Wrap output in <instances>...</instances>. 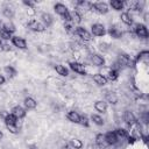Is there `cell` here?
I'll list each match as a JSON object with an SVG mask.
<instances>
[{
  "instance_id": "cell-28",
  "label": "cell",
  "mask_w": 149,
  "mask_h": 149,
  "mask_svg": "<svg viewBox=\"0 0 149 149\" xmlns=\"http://www.w3.org/2000/svg\"><path fill=\"white\" fill-rule=\"evenodd\" d=\"M70 17H71V22H74V23H80L81 22V15L79 14L78 10L70 12Z\"/></svg>"
},
{
  "instance_id": "cell-19",
  "label": "cell",
  "mask_w": 149,
  "mask_h": 149,
  "mask_svg": "<svg viewBox=\"0 0 149 149\" xmlns=\"http://www.w3.org/2000/svg\"><path fill=\"white\" fill-rule=\"evenodd\" d=\"M93 81H94L97 85H99V86H105V85L107 84V79H106L104 76H101L100 73L93 74Z\"/></svg>"
},
{
  "instance_id": "cell-12",
  "label": "cell",
  "mask_w": 149,
  "mask_h": 149,
  "mask_svg": "<svg viewBox=\"0 0 149 149\" xmlns=\"http://www.w3.org/2000/svg\"><path fill=\"white\" fill-rule=\"evenodd\" d=\"M104 135H105V142L108 146H114V144H116L119 142V139L116 137V135H115L114 132H107Z\"/></svg>"
},
{
  "instance_id": "cell-38",
  "label": "cell",
  "mask_w": 149,
  "mask_h": 149,
  "mask_svg": "<svg viewBox=\"0 0 149 149\" xmlns=\"http://www.w3.org/2000/svg\"><path fill=\"white\" fill-rule=\"evenodd\" d=\"M6 127H7L8 132L12 133V134H17L19 133V128H17L16 125H6Z\"/></svg>"
},
{
  "instance_id": "cell-15",
  "label": "cell",
  "mask_w": 149,
  "mask_h": 149,
  "mask_svg": "<svg viewBox=\"0 0 149 149\" xmlns=\"http://www.w3.org/2000/svg\"><path fill=\"white\" fill-rule=\"evenodd\" d=\"M66 118H68L69 121H71V122H73V123H79L80 114H79L78 112H76V111H70V112H68Z\"/></svg>"
},
{
  "instance_id": "cell-37",
  "label": "cell",
  "mask_w": 149,
  "mask_h": 149,
  "mask_svg": "<svg viewBox=\"0 0 149 149\" xmlns=\"http://www.w3.org/2000/svg\"><path fill=\"white\" fill-rule=\"evenodd\" d=\"M79 123L84 127H88L90 126V121H88V118L86 115H80V120H79Z\"/></svg>"
},
{
  "instance_id": "cell-43",
  "label": "cell",
  "mask_w": 149,
  "mask_h": 149,
  "mask_svg": "<svg viewBox=\"0 0 149 149\" xmlns=\"http://www.w3.org/2000/svg\"><path fill=\"white\" fill-rule=\"evenodd\" d=\"M127 140H128V143H129V144H133V143L135 142V140H136V139H135L134 136H130V135H129V136L127 137Z\"/></svg>"
},
{
  "instance_id": "cell-46",
  "label": "cell",
  "mask_w": 149,
  "mask_h": 149,
  "mask_svg": "<svg viewBox=\"0 0 149 149\" xmlns=\"http://www.w3.org/2000/svg\"><path fill=\"white\" fill-rule=\"evenodd\" d=\"M5 81H6V78L2 76V74H0V85H2V84H5Z\"/></svg>"
},
{
  "instance_id": "cell-39",
  "label": "cell",
  "mask_w": 149,
  "mask_h": 149,
  "mask_svg": "<svg viewBox=\"0 0 149 149\" xmlns=\"http://www.w3.org/2000/svg\"><path fill=\"white\" fill-rule=\"evenodd\" d=\"M0 49L3 50V51H12V50H13V48H12L9 44H2V45L0 47Z\"/></svg>"
},
{
  "instance_id": "cell-31",
  "label": "cell",
  "mask_w": 149,
  "mask_h": 149,
  "mask_svg": "<svg viewBox=\"0 0 149 149\" xmlns=\"http://www.w3.org/2000/svg\"><path fill=\"white\" fill-rule=\"evenodd\" d=\"M148 58H149V51H147V50H143V51H141L137 56H136V59H135V62H142V61H148Z\"/></svg>"
},
{
  "instance_id": "cell-32",
  "label": "cell",
  "mask_w": 149,
  "mask_h": 149,
  "mask_svg": "<svg viewBox=\"0 0 149 149\" xmlns=\"http://www.w3.org/2000/svg\"><path fill=\"white\" fill-rule=\"evenodd\" d=\"M95 143H97L99 147L105 148V147L107 146V143L105 142V135H104V134H98V135L95 136Z\"/></svg>"
},
{
  "instance_id": "cell-35",
  "label": "cell",
  "mask_w": 149,
  "mask_h": 149,
  "mask_svg": "<svg viewBox=\"0 0 149 149\" xmlns=\"http://www.w3.org/2000/svg\"><path fill=\"white\" fill-rule=\"evenodd\" d=\"M2 28L5 29V30H7L8 33H10V34H13L16 29H15V26L12 23V22H5L3 24H2Z\"/></svg>"
},
{
  "instance_id": "cell-1",
  "label": "cell",
  "mask_w": 149,
  "mask_h": 149,
  "mask_svg": "<svg viewBox=\"0 0 149 149\" xmlns=\"http://www.w3.org/2000/svg\"><path fill=\"white\" fill-rule=\"evenodd\" d=\"M54 9H55V12H56L59 16H62V19H64L66 22H71L70 12H69V9H68V7H66L65 5H63V3H56V5L54 6Z\"/></svg>"
},
{
  "instance_id": "cell-48",
  "label": "cell",
  "mask_w": 149,
  "mask_h": 149,
  "mask_svg": "<svg viewBox=\"0 0 149 149\" xmlns=\"http://www.w3.org/2000/svg\"><path fill=\"white\" fill-rule=\"evenodd\" d=\"M63 149H72V147H71V146L68 143V144H65V146L63 147Z\"/></svg>"
},
{
  "instance_id": "cell-30",
  "label": "cell",
  "mask_w": 149,
  "mask_h": 149,
  "mask_svg": "<svg viewBox=\"0 0 149 149\" xmlns=\"http://www.w3.org/2000/svg\"><path fill=\"white\" fill-rule=\"evenodd\" d=\"M69 144L72 147V149H81L83 146H84V143L80 140H78V139H71Z\"/></svg>"
},
{
  "instance_id": "cell-3",
  "label": "cell",
  "mask_w": 149,
  "mask_h": 149,
  "mask_svg": "<svg viewBox=\"0 0 149 149\" xmlns=\"http://www.w3.org/2000/svg\"><path fill=\"white\" fill-rule=\"evenodd\" d=\"M90 10L97 12L99 14H107L109 9H108V5L106 2H94L91 5Z\"/></svg>"
},
{
  "instance_id": "cell-42",
  "label": "cell",
  "mask_w": 149,
  "mask_h": 149,
  "mask_svg": "<svg viewBox=\"0 0 149 149\" xmlns=\"http://www.w3.org/2000/svg\"><path fill=\"white\" fill-rule=\"evenodd\" d=\"M64 28H65V30L69 31V33H70V31L73 33V30H74V29H72V26H71L70 23H65V24H64Z\"/></svg>"
},
{
  "instance_id": "cell-44",
  "label": "cell",
  "mask_w": 149,
  "mask_h": 149,
  "mask_svg": "<svg viewBox=\"0 0 149 149\" xmlns=\"http://www.w3.org/2000/svg\"><path fill=\"white\" fill-rule=\"evenodd\" d=\"M7 115H8V112H6V111H3V109H2V111H0V116H1L2 119H5Z\"/></svg>"
},
{
  "instance_id": "cell-45",
  "label": "cell",
  "mask_w": 149,
  "mask_h": 149,
  "mask_svg": "<svg viewBox=\"0 0 149 149\" xmlns=\"http://www.w3.org/2000/svg\"><path fill=\"white\" fill-rule=\"evenodd\" d=\"M27 13H28L29 15H34V14H35V10H34V8H28Z\"/></svg>"
},
{
  "instance_id": "cell-13",
  "label": "cell",
  "mask_w": 149,
  "mask_h": 149,
  "mask_svg": "<svg viewBox=\"0 0 149 149\" xmlns=\"http://www.w3.org/2000/svg\"><path fill=\"white\" fill-rule=\"evenodd\" d=\"M12 114L15 115L17 119H22V118L26 116V109L23 107H21V106L17 105V106H14L12 108Z\"/></svg>"
},
{
  "instance_id": "cell-21",
  "label": "cell",
  "mask_w": 149,
  "mask_h": 149,
  "mask_svg": "<svg viewBox=\"0 0 149 149\" xmlns=\"http://www.w3.org/2000/svg\"><path fill=\"white\" fill-rule=\"evenodd\" d=\"M54 69H55V71H56L59 76H62V77H66V76L69 74L68 69H66L64 65H62V64H56V65L54 66Z\"/></svg>"
},
{
  "instance_id": "cell-7",
  "label": "cell",
  "mask_w": 149,
  "mask_h": 149,
  "mask_svg": "<svg viewBox=\"0 0 149 149\" xmlns=\"http://www.w3.org/2000/svg\"><path fill=\"white\" fill-rule=\"evenodd\" d=\"M91 31H92L91 35L97 36V37H101L106 34V29L101 23H93L91 27Z\"/></svg>"
},
{
  "instance_id": "cell-49",
  "label": "cell",
  "mask_w": 149,
  "mask_h": 149,
  "mask_svg": "<svg viewBox=\"0 0 149 149\" xmlns=\"http://www.w3.org/2000/svg\"><path fill=\"white\" fill-rule=\"evenodd\" d=\"M28 148H29V149H37V146H35V144H33V146H29Z\"/></svg>"
},
{
  "instance_id": "cell-51",
  "label": "cell",
  "mask_w": 149,
  "mask_h": 149,
  "mask_svg": "<svg viewBox=\"0 0 149 149\" xmlns=\"http://www.w3.org/2000/svg\"><path fill=\"white\" fill-rule=\"evenodd\" d=\"M2 45V41H1V38H0V47Z\"/></svg>"
},
{
  "instance_id": "cell-40",
  "label": "cell",
  "mask_w": 149,
  "mask_h": 149,
  "mask_svg": "<svg viewBox=\"0 0 149 149\" xmlns=\"http://www.w3.org/2000/svg\"><path fill=\"white\" fill-rule=\"evenodd\" d=\"M23 5H26L28 8H34L35 1H27V0H23Z\"/></svg>"
},
{
  "instance_id": "cell-26",
  "label": "cell",
  "mask_w": 149,
  "mask_h": 149,
  "mask_svg": "<svg viewBox=\"0 0 149 149\" xmlns=\"http://www.w3.org/2000/svg\"><path fill=\"white\" fill-rule=\"evenodd\" d=\"M109 5H111V7L113 8V9H115V10H121V9H123V1H121V0H111L109 1Z\"/></svg>"
},
{
  "instance_id": "cell-25",
  "label": "cell",
  "mask_w": 149,
  "mask_h": 149,
  "mask_svg": "<svg viewBox=\"0 0 149 149\" xmlns=\"http://www.w3.org/2000/svg\"><path fill=\"white\" fill-rule=\"evenodd\" d=\"M3 121H5V125H17L19 119L15 115H13L12 113H8V115L3 119Z\"/></svg>"
},
{
  "instance_id": "cell-23",
  "label": "cell",
  "mask_w": 149,
  "mask_h": 149,
  "mask_svg": "<svg viewBox=\"0 0 149 149\" xmlns=\"http://www.w3.org/2000/svg\"><path fill=\"white\" fill-rule=\"evenodd\" d=\"M107 33H108L109 36L113 37V38H121V37H122V31H121L120 29L115 28V27H111Z\"/></svg>"
},
{
  "instance_id": "cell-10",
  "label": "cell",
  "mask_w": 149,
  "mask_h": 149,
  "mask_svg": "<svg viewBox=\"0 0 149 149\" xmlns=\"http://www.w3.org/2000/svg\"><path fill=\"white\" fill-rule=\"evenodd\" d=\"M120 68L121 66H126V65H130V63H132V61H130V57H129V55H127V54H120L119 55V57H118V61L115 62Z\"/></svg>"
},
{
  "instance_id": "cell-22",
  "label": "cell",
  "mask_w": 149,
  "mask_h": 149,
  "mask_svg": "<svg viewBox=\"0 0 149 149\" xmlns=\"http://www.w3.org/2000/svg\"><path fill=\"white\" fill-rule=\"evenodd\" d=\"M120 19H121V21H122L125 24H128V26H132V24H133V17L130 16V14H129L128 12L121 13Z\"/></svg>"
},
{
  "instance_id": "cell-18",
  "label": "cell",
  "mask_w": 149,
  "mask_h": 149,
  "mask_svg": "<svg viewBox=\"0 0 149 149\" xmlns=\"http://www.w3.org/2000/svg\"><path fill=\"white\" fill-rule=\"evenodd\" d=\"M94 108L99 113H105L107 111V102H105L102 100H98L94 102Z\"/></svg>"
},
{
  "instance_id": "cell-47",
  "label": "cell",
  "mask_w": 149,
  "mask_h": 149,
  "mask_svg": "<svg viewBox=\"0 0 149 149\" xmlns=\"http://www.w3.org/2000/svg\"><path fill=\"white\" fill-rule=\"evenodd\" d=\"M3 149H13V147H12L9 143H7V144L3 146Z\"/></svg>"
},
{
  "instance_id": "cell-34",
  "label": "cell",
  "mask_w": 149,
  "mask_h": 149,
  "mask_svg": "<svg viewBox=\"0 0 149 149\" xmlns=\"http://www.w3.org/2000/svg\"><path fill=\"white\" fill-rule=\"evenodd\" d=\"M91 120H92L95 125H98V126H102V125H104V119H102L100 115H98V114H92V115H91Z\"/></svg>"
},
{
  "instance_id": "cell-50",
  "label": "cell",
  "mask_w": 149,
  "mask_h": 149,
  "mask_svg": "<svg viewBox=\"0 0 149 149\" xmlns=\"http://www.w3.org/2000/svg\"><path fill=\"white\" fill-rule=\"evenodd\" d=\"M2 137H3V134H2V132H1V130H0V140H1V139H2Z\"/></svg>"
},
{
  "instance_id": "cell-20",
  "label": "cell",
  "mask_w": 149,
  "mask_h": 149,
  "mask_svg": "<svg viewBox=\"0 0 149 149\" xmlns=\"http://www.w3.org/2000/svg\"><path fill=\"white\" fill-rule=\"evenodd\" d=\"M2 14H3V16H6L7 19H12V17L14 16L15 12H14V8H13L12 6L6 5V6L2 8Z\"/></svg>"
},
{
  "instance_id": "cell-5",
  "label": "cell",
  "mask_w": 149,
  "mask_h": 149,
  "mask_svg": "<svg viewBox=\"0 0 149 149\" xmlns=\"http://www.w3.org/2000/svg\"><path fill=\"white\" fill-rule=\"evenodd\" d=\"M69 66H70V69H71L73 72H76V73H78V74H80V76H85V74H86L85 65L81 64V63H79V62H70V63H69Z\"/></svg>"
},
{
  "instance_id": "cell-2",
  "label": "cell",
  "mask_w": 149,
  "mask_h": 149,
  "mask_svg": "<svg viewBox=\"0 0 149 149\" xmlns=\"http://www.w3.org/2000/svg\"><path fill=\"white\" fill-rule=\"evenodd\" d=\"M73 34L77 35L78 37H80V40H83L84 42H90L92 41V35L90 31H87L84 27H77L73 30Z\"/></svg>"
},
{
  "instance_id": "cell-27",
  "label": "cell",
  "mask_w": 149,
  "mask_h": 149,
  "mask_svg": "<svg viewBox=\"0 0 149 149\" xmlns=\"http://www.w3.org/2000/svg\"><path fill=\"white\" fill-rule=\"evenodd\" d=\"M118 77H119V71H118V70H114V69L111 68L109 71H108V73H107V76H106V79H107V81H108V80L114 81V80L118 79Z\"/></svg>"
},
{
  "instance_id": "cell-9",
  "label": "cell",
  "mask_w": 149,
  "mask_h": 149,
  "mask_svg": "<svg viewBox=\"0 0 149 149\" xmlns=\"http://www.w3.org/2000/svg\"><path fill=\"white\" fill-rule=\"evenodd\" d=\"M91 63L94 66L102 68L105 65V58L99 54H93V55H91Z\"/></svg>"
},
{
  "instance_id": "cell-17",
  "label": "cell",
  "mask_w": 149,
  "mask_h": 149,
  "mask_svg": "<svg viewBox=\"0 0 149 149\" xmlns=\"http://www.w3.org/2000/svg\"><path fill=\"white\" fill-rule=\"evenodd\" d=\"M91 2H88V1H84V0H79V1H77L76 2V7H77V9H80L81 12H85V10H88L90 8H91Z\"/></svg>"
},
{
  "instance_id": "cell-24",
  "label": "cell",
  "mask_w": 149,
  "mask_h": 149,
  "mask_svg": "<svg viewBox=\"0 0 149 149\" xmlns=\"http://www.w3.org/2000/svg\"><path fill=\"white\" fill-rule=\"evenodd\" d=\"M114 133H115V135H116V137L119 140H126L129 136V133L126 129H123V128H118Z\"/></svg>"
},
{
  "instance_id": "cell-29",
  "label": "cell",
  "mask_w": 149,
  "mask_h": 149,
  "mask_svg": "<svg viewBox=\"0 0 149 149\" xmlns=\"http://www.w3.org/2000/svg\"><path fill=\"white\" fill-rule=\"evenodd\" d=\"M3 72H5V74H7L8 78H14L16 76V70L13 66H10V65L5 66L3 68Z\"/></svg>"
},
{
  "instance_id": "cell-33",
  "label": "cell",
  "mask_w": 149,
  "mask_h": 149,
  "mask_svg": "<svg viewBox=\"0 0 149 149\" xmlns=\"http://www.w3.org/2000/svg\"><path fill=\"white\" fill-rule=\"evenodd\" d=\"M106 100H107V102L115 105V104L118 102V97H116L115 93H113V92H108V93L106 94Z\"/></svg>"
},
{
  "instance_id": "cell-4",
  "label": "cell",
  "mask_w": 149,
  "mask_h": 149,
  "mask_svg": "<svg viewBox=\"0 0 149 149\" xmlns=\"http://www.w3.org/2000/svg\"><path fill=\"white\" fill-rule=\"evenodd\" d=\"M134 33H135V35H136L137 37H140V38H148V36H149V33H148L147 27H146L144 24H142V23L135 24Z\"/></svg>"
},
{
  "instance_id": "cell-14",
  "label": "cell",
  "mask_w": 149,
  "mask_h": 149,
  "mask_svg": "<svg viewBox=\"0 0 149 149\" xmlns=\"http://www.w3.org/2000/svg\"><path fill=\"white\" fill-rule=\"evenodd\" d=\"M23 105H24V108L26 109H35L36 106H37V102L35 99H33L31 97H27L24 100H23Z\"/></svg>"
},
{
  "instance_id": "cell-6",
  "label": "cell",
  "mask_w": 149,
  "mask_h": 149,
  "mask_svg": "<svg viewBox=\"0 0 149 149\" xmlns=\"http://www.w3.org/2000/svg\"><path fill=\"white\" fill-rule=\"evenodd\" d=\"M28 27H29V29H30V30L36 31V33H42V31H44V30H45L44 24H43V23H41L40 21L35 20V19L29 20V22H28Z\"/></svg>"
},
{
  "instance_id": "cell-16",
  "label": "cell",
  "mask_w": 149,
  "mask_h": 149,
  "mask_svg": "<svg viewBox=\"0 0 149 149\" xmlns=\"http://www.w3.org/2000/svg\"><path fill=\"white\" fill-rule=\"evenodd\" d=\"M41 20H42L44 27H49V26H51L52 22H54V19H52L51 14H49V13H42V14H41Z\"/></svg>"
},
{
  "instance_id": "cell-36",
  "label": "cell",
  "mask_w": 149,
  "mask_h": 149,
  "mask_svg": "<svg viewBox=\"0 0 149 149\" xmlns=\"http://www.w3.org/2000/svg\"><path fill=\"white\" fill-rule=\"evenodd\" d=\"M12 34L8 33L7 30H5L3 28H0V38L1 40H12Z\"/></svg>"
},
{
  "instance_id": "cell-11",
  "label": "cell",
  "mask_w": 149,
  "mask_h": 149,
  "mask_svg": "<svg viewBox=\"0 0 149 149\" xmlns=\"http://www.w3.org/2000/svg\"><path fill=\"white\" fill-rule=\"evenodd\" d=\"M123 121L128 125V126H134L136 123V118L134 115L133 112L130 111H125L123 113Z\"/></svg>"
},
{
  "instance_id": "cell-41",
  "label": "cell",
  "mask_w": 149,
  "mask_h": 149,
  "mask_svg": "<svg viewBox=\"0 0 149 149\" xmlns=\"http://www.w3.org/2000/svg\"><path fill=\"white\" fill-rule=\"evenodd\" d=\"M99 49L101 51H107L108 50V44L107 43H100L99 44Z\"/></svg>"
},
{
  "instance_id": "cell-8",
  "label": "cell",
  "mask_w": 149,
  "mask_h": 149,
  "mask_svg": "<svg viewBox=\"0 0 149 149\" xmlns=\"http://www.w3.org/2000/svg\"><path fill=\"white\" fill-rule=\"evenodd\" d=\"M10 41H12V43H13L14 47H16V48H19V49H22V50L27 49V42H26V40H24L23 37L13 36Z\"/></svg>"
}]
</instances>
